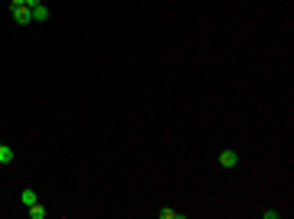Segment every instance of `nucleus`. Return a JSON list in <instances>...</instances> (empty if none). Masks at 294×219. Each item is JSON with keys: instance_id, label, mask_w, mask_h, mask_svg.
Returning a JSON list of instances; mask_svg holds the SVG:
<instances>
[{"instance_id": "f257e3e1", "label": "nucleus", "mask_w": 294, "mask_h": 219, "mask_svg": "<svg viewBox=\"0 0 294 219\" xmlns=\"http://www.w3.org/2000/svg\"><path fill=\"white\" fill-rule=\"evenodd\" d=\"M219 164L226 167V170H232V167H239V154H235L232 147H226V151L219 154Z\"/></svg>"}, {"instance_id": "f03ea898", "label": "nucleus", "mask_w": 294, "mask_h": 219, "mask_svg": "<svg viewBox=\"0 0 294 219\" xmlns=\"http://www.w3.org/2000/svg\"><path fill=\"white\" fill-rule=\"evenodd\" d=\"M13 20H17L20 27H29V23H33V10L29 7H13Z\"/></svg>"}, {"instance_id": "7ed1b4c3", "label": "nucleus", "mask_w": 294, "mask_h": 219, "mask_svg": "<svg viewBox=\"0 0 294 219\" xmlns=\"http://www.w3.org/2000/svg\"><path fill=\"white\" fill-rule=\"evenodd\" d=\"M29 10H33V23H46V20H49L46 3H36V7H29Z\"/></svg>"}, {"instance_id": "20e7f679", "label": "nucleus", "mask_w": 294, "mask_h": 219, "mask_svg": "<svg viewBox=\"0 0 294 219\" xmlns=\"http://www.w3.org/2000/svg\"><path fill=\"white\" fill-rule=\"evenodd\" d=\"M27 216H29V219H46V206L36 200L33 206H27Z\"/></svg>"}, {"instance_id": "39448f33", "label": "nucleus", "mask_w": 294, "mask_h": 219, "mask_svg": "<svg viewBox=\"0 0 294 219\" xmlns=\"http://www.w3.org/2000/svg\"><path fill=\"white\" fill-rule=\"evenodd\" d=\"M13 160H17V154H13V147L0 141V164H13Z\"/></svg>"}, {"instance_id": "423d86ee", "label": "nucleus", "mask_w": 294, "mask_h": 219, "mask_svg": "<svg viewBox=\"0 0 294 219\" xmlns=\"http://www.w3.org/2000/svg\"><path fill=\"white\" fill-rule=\"evenodd\" d=\"M36 200H39V196H36V190H29V187H27L23 193H20V203H23V206H33Z\"/></svg>"}, {"instance_id": "0eeeda50", "label": "nucleus", "mask_w": 294, "mask_h": 219, "mask_svg": "<svg viewBox=\"0 0 294 219\" xmlns=\"http://www.w3.org/2000/svg\"><path fill=\"white\" fill-rule=\"evenodd\" d=\"M160 219H183V213H180V210H170V206H164V210H160Z\"/></svg>"}, {"instance_id": "6e6552de", "label": "nucleus", "mask_w": 294, "mask_h": 219, "mask_svg": "<svg viewBox=\"0 0 294 219\" xmlns=\"http://www.w3.org/2000/svg\"><path fill=\"white\" fill-rule=\"evenodd\" d=\"M262 219H281V210H262Z\"/></svg>"}, {"instance_id": "1a4fd4ad", "label": "nucleus", "mask_w": 294, "mask_h": 219, "mask_svg": "<svg viewBox=\"0 0 294 219\" xmlns=\"http://www.w3.org/2000/svg\"><path fill=\"white\" fill-rule=\"evenodd\" d=\"M10 7H27V0H10Z\"/></svg>"}, {"instance_id": "9d476101", "label": "nucleus", "mask_w": 294, "mask_h": 219, "mask_svg": "<svg viewBox=\"0 0 294 219\" xmlns=\"http://www.w3.org/2000/svg\"><path fill=\"white\" fill-rule=\"evenodd\" d=\"M36 3H43V0H27V7H36Z\"/></svg>"}]
</instances>
